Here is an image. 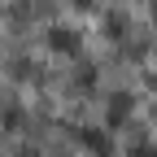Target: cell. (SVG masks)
Listing matches in <instances>:
<instances>
[{
    "mask_svg": "<svg viewBox=\"0 0 157 157\" xmlns=\"http://www.w3.org/2000/svg\"><path fill=\"white\" fill-rule=\"evenodd\" d=\"M78 144H83L92 157H113V140L109 127H78Z\"/></svg>",
    "mask_w": 157,
    "mask_h": 157,
    "instance_id": "obj_1",
    "label": "cell"
},
{
    "mask_svg": "<svg viewBox=\"0 0 157 157\" xmlns=\"http://www.w3.org/2000/svg\"><path fill=\"white\" fill-rule=\"evenodd\" d=\"M78 31H70V26H48V48L52 52H61V57H78Z\"/></svg>",
    "mask_w": 157,
    "mask_h": 157,
    "instance_id": "obj_2",
    "label": "cell"
},
{
    "mask_svg": "<svg viewBox=\"0 0 157 157\" xmlns=\"http://www.w3.org/2000/svg\"><path fill=\"white\" fill-rule=\"evenodd\" d=\"M131 109H135V96L131 92H113L109 96V109H105V127H122L131 118Z\"/></svg>",
    "mask_w": 157,
    "mask_h": 157,
    "instance_id": "obj_3",
    "label": "cell"
},
{
    "mask_svg": "<svg viewBox=\"0 0 157 157\" xmlns=\"http://www.w3.org/2000/svg\"><path fill=\"white\" fill-rule=\"evenodd\" d=\"M135 157H157V144H140V148H135Z\"/></svg>",
    "mask_w": 157,
    "mask_h": 157,
    "instance_id": "obj_4",
    "label": "cell"
},
{
    "mask_svg": "<svg viewBox=\"0 0 157 157\" xmlns=\"http://www.w3.org/2000/svg\"><path fill=\"white\" fill-rule=\"evenodd\" d=\"M74 5H83V9H87V5H92V0H74Z\"/></svg>",
    "mask_w": 157,
    "mask_h": 157,
    "instance_id": "obj_5",
    "label": "cell"
},
{
    "mask_svg": "<svg viewBox=\"0 0 157 157\" xmlns=\"http://www.w3.org/2000/svg\"><path fill=\"white\" fill-rule=\"evenodd\" d=\"M153 87H157V74H153Z\"/></svg>",
    "mask_w": 157,
    "mask_h": 157,
    "instance_id": "obj_6",
    "label": "cell"
}]
</instances>
